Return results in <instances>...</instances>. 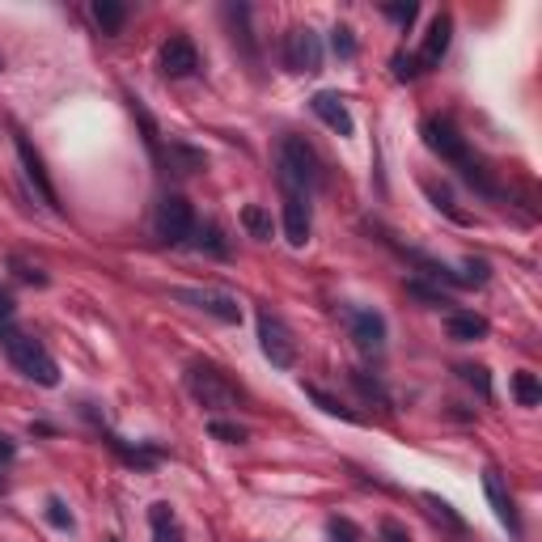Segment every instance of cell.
<instances>
[{
  "label": "cell",
  "mask_w": 542,
  "mask_h": 542,
  "mask_svg": "<svg viewBox=\"0 0 542 542\" xmlns=\"http://www.w3.org/2000/svg\"><path fill=\"white\" fill-rule=\"evenodd\" d=\"M0 347L9 352V360L17 365V373H25L30 382H38V386H60V369H55V360H51V352L43 344H38L35 335H25V331H17L9 318L0 322Z\"/></svg>",
  "instance_id": "1"
},
{
  "label": "cell",
  "mask_w": 542,
  "mask_h": 542,
  "mask_svg": "<svg viewBox=\"0 0 542 542\" xmlns=\"http://www.w3.org/2000/svg\"><path fill=\"white\" fill-rule=\"evenodd\" d=\"M186 390L196 395L199 406H208V411H237V386L225 377L221 369H212V365H191L186 369Z\"/></svg>",
  "instance_id": "2"
},
{
  "label": "cell",
  "mask_w": 542,
  "mask_h": 542,
  "mask_svg": "<svg viewBox=\"0 0 542 542\" xmlns=\"http://www.w3.org/2000/svg\"><path fill=\"white\" fill-rule=\"evenodd\" d=\"M280 170H284V183L296 186V196L309 191V186H322V161L301 136H288L280 145Z\"/></svg>",
  "instance_id": "3"
},
{
  "label": "cell",
  "mask_w": 542,
  "mask_h": 542,
  "mask_svg": "<svg viewBox=\"0 0 542 542\" xmlns=\"http://www.w3.org/2000/svg\"><path fill=\"white\" fill-rule=\"evenodd\" d=\"M259 347H263V356H267L276 369H293V365H296L293 335H288V326H284L271 309H259Z\"/></svg>",
  "instance_id": "4"
},
{
  "label": "cell",
  "mask_w": 542,
  "mask_h": 542,
  "mask_svg": "<svg viewBox=\"0 0 542 542\" xmlns=\"http://www.w3.org/2000/svg\"><path fill=\"white\" fill-rule=\"evenodd\" d=\"M196 234V212L183 196H166L157 208V237L166 246H183L186 237Z\"/></svg>",
  "instance_id": "5"
},
{
  "label": "cell",
  "mask_w": 542,
  "mask_h": 542,
  "mask_svg": "<svg viewBox=\"0 0 542 542\" xmlns=\"http://www.w3.org/2000/svg\"><path fill=\"white\" fill-rule=\"evenodd\" d=\"M424 145L437 153L441 161H454V166H470V148L467 140L457 136V127L449 124V119H424Z\"/></svg>",
  "instance_id": "6"
},
{
  "label": "cell",
  "mask_w": 542,
  "mask_h": 542,
  "mask_svg": "<svg viewBox=\"0 0 542 542\" xmlns=\"http://www.w3.org/2000/svg\"><path fill=\"white\" fill-rule=\"evenodd\" d=\"M284 60L293 73H318L322 68V38L309 25H293L284 38Z\"/></svg>",
  "instance_id": "7"
},
{
  "label": "cell",
  "mask_w": 542,
  "mask_h": 542,
  "mask_svg": "<svg viewBox=\"0 0 542 542\" xmlns=\"http://www.w3.org/2000/svg\"><path fill=\"white\" fill-rule=\"evenodd\" d=\"M174 301L204 309V314L229 322V326H234V322H242V306H237V296L216 293V288H174Z\"/></svg>",
  "instance_id": "8"
},
{
  "label": "cell",
  "mask_w": 542,
  "mask_h": 542,
  "mask_svg": "<svg viewBox=\"0 0 542 542\" xmlns=\"http://www.w3.org/2000/svg\"><path fill=\"white\" fill-rule=\"evenodd\" d=\"M347 326H352L356 347H365V352H382V347H386V318L377 314V309L352 306V309H347Z\"/></svg>",
  "instance_id": "9"
},
{
  "label": "cell",
  "mask_w": 542,
  "mask_h": 542,
  "mask_svg": "<svg viewBox=\"0 0 542 542\" xmlns=\"http://www.w3.org/2000/svg\"><path fill=\"white\" fill-rule=\"evenodd\" d=\"M13 145H17L22 170H25V178H30V186L38 191V199H43V204H47L51 212H60V199H55V186H51L47 170H43V157H38L35 148H30V140H25V136H13Z\"/></svg>",
  "instance_id": "10"
},
{
  "label": "cell",
  "mask_w": 542,
  "mask_h": 542,
  "mask_svg": "<svg viewBox=\"0 0 542 542\" xmlns=\"http://www.w3.org/2000/svg\"><path fill=\"white\" fill-rule=\"evenodd\" d=\"M199 68V51L186 35H170L161 43V73L166 76H191Z\"/></svg>",
  "instance_id": "11"
},
{
  "label": "cell",
  "mask_w": 542,
  "mask_h": 542,
  "mask_svg": "<svg viewBox=\"0 0 542 542\" xmlns=\"http://www.w3.org/2000/svg\"><path fill=\"white\" fill-rule=\"evenodd\" d=\"M449 35H454V22H449V13H437L428 25V35H424V47H419V64L424 68H437L445 60V51H449Z\"/></svg>",
  "instance_id": "12"
},
{
  "label": "cell",
  "mask_w": 542,
  "mask_h": 542,
  "mask_svg": "<svg viewBox=\"0 0 542 542\" xmlns=\"http://www.w3.org/2000/svg\"><path fill=\"white\" fill-rule=\"evenodd\" d=\"M284 237H288V246L309 242V204L296 191H288V199H284Z\"/></svg>",
  "instance_id": "13"
},
{
  "label": "cell",
  "mask_w": 542,
  "mask_h": 542,
  "mask_svg": "<svg viewBox=\"0 0 542 542\" xmlns=\"http://www.w3.org/2000/svg\"><path fill=\"white\" fill-rule=\"evenodd\" d=\"M314 115H318L322 124L331 127V132H339V136H352L356 132V124H352V115H347V106H344V98L339 94H314Z\"/></svg>",
  "instance_id": "14"
},
{
  "label": "cell",
  "mask_w": 542,
  "mask_h": 542,
  "mask_svg": "<svg viewBox=\"0 0 542 542\" xmlns=\"http://www.w3.org/2000/svg\"><path fill=\"white\" fill-rule=\"evenodd\" d=\"M483 492H487V500H492L496 517L508 526V534H521V521H517V508H513V496H508L505 479H500L496 470H487V475H483Z\"/></svg>",
  "instance_id": "15"
},
{
  "label": "cell",
  "mask_w": 542,
  "mask_h": 542,
  "mask_svg": "<svg viewBox=\"0 0 542 542\" xmlns=\"http://www.w3.org/2000/svg\"><path fill=\"white\" fill-rule=\"evenodd\" d=\"M449 339H457V344H479V339H487V318H479V314H449Z\"/></svg>",
  "instance_id": "16"
},
{
  "label": "cell",
  "mask_w": 542,
  "mask_h": 542,
  "mask_svg": "<svg viewBox=\"0 0 542 542\" xmlns=\"http://www.w3.org/2000/svg\"><path fill=\"white\" fill-rule=\"evenodd\" d=\"M148 526H153V538L157 542H183V526H178V517H174V508L166 500H157V505L148 508Z\"/></svg>",
  "instance_id": "17"
},
{
  "label": "cell",
  "mask_w": 542,
  "mask_h": 542,
  "mask_svg": "<svg viewBox=\"0 0 542 542\" xmlns=\"http://www.w3.org/2000/svg\"><path fill=\"white\" fill-rule=\"evenodd\" d=\"M94 22L102 25V35H119L127 22V5H119V0H94Z\"/></svg>",
  "instance_id": "18"
},
{
  "label": "cell",
  "mask_w": 542,
  "mask_h": 542,
  "mask_svg": "<svg viewBox=\"0 0 542 542\" xmlns=\"http://www.w3.org/2000/svg\"><path fill=\"white\" fill-rule=\"evenodd\" d=\"M424 505H428V513H432V517H437V521H441V526H445V530H449V534H457V538H462V534H467V521H462V517H457V513H454V505H449V500H441V496H424Z\"/></svg>",
  "instance_id": "19"
},
{
  "label": "cell",
  "mask_w": 542,
  "mask_h": 542,
  "mask_svg": "<svg viewBox=\"0 0 542 542\" xmlns=\"http://www.w3.org/2000/svg\"><path fill=\"white\" fill-rule=\"evenodd\" d=\"M242 225H246V234L259 237V242H271V229H276V225H271V212L263 208V204H246V208H242Z\"/></svg>",
  "instance_id": "20"
},
{
  "label": "cell",
  "mask_w": 542,
  "mask_h": 542,
  "mask_svg": "<svg viewBox=\"0 0 542 542\" xmlns=\"http://www.w3.org/2000/svg\"><path fill=\"white\" fill-rule=\"evenodd\" d=\"M513 398H517L521 406H538L542 403V386H538V377H534L530 369L513 373Z\"/></svg>",
  "instance_id": "21"
},
{
  "label": "cell",
  "mask_w": 542,
  "mask_h": 542,
  "mask_svg": "<svg viewBox=\"0 0 542 542\" xmlns=\"http://www.w3.org/2000/svg\"><path fill=\"white\" fill-rule=\"evenodd\" d=\"M196 246L199 250H208V255H216V259H225L229 255V242H225V234H221V225H196Z\"/></svg>",
  "instance_id": "22"
},
{
  "label": "cell",
  "mask_w": 542,
  "mask_h": 542,
  "mask_svg": "<svg viewBox=\"0 0 542 542\" xmlns=\"http://www.w3.org/2000/svg\"><path fill=\"white\" fill-rule=\"evenodd\" d=\"M457 377H462L467 386H475L483 398H492V377H487V369H483V365H462V369H457Z\"/></svg>",
  "instance_id": "23"
},
{
  "label": "cell",
  "mask_w": 542,
  "mask_h": 542,
  "mask_svg": "<svg viewBox=\"0 0 542 542\" xmlns=\"http://www.w3.org/2000/svg\"><path fill=\"white\" fill-rule=\"evenodd\" d=\"M306 395L314 398V403H318L322 411H326V416H339V419H352V424H356V416H352V411H347V406L339 403V398H331V395H322L318 386H306Z\"/></svg>",
  "instance_id": "24"
},
{
  "label": "cell",
  "mask_w": 542,
  "mask_h": 542,
  "mask_svg": "<svg viewBox=\"0 0 542 542\" xmlns=\"http://www.w3.org/2000/svg\"><path fill=\"white\" fill-rule=\"evenodd\" d=\"M331 47L339 60H352L356 55V35H352V25H335L331 30Z\"/></svg>",
  "instance_id": "25"
},
{
  "label": "cell",
  "mask_w": 542,
  "mask_h": 542,
  "mask_svg": "<svg viewBox=\"0 0 542 542\" xmlns=\"http://www.w3.org/2000/svg\"><path fill=\"white\" fill-rule=\"evenodd\" d=\"M43 517H47L51 526H55V530H73V526H76L73 513H68V505H64L60 496H51V500H47V508H43Z\"/></svg>",
  "instance_id": "26"
},
{
  "label": "cell",
  "mask_w": 542,
  "mask_h": 542,
  "mask_svg": "<svg viewBox=\"0 0 542 542\" xmlns=\"http://www.w3.org/2000/svg\"><path fill=\"white\" fill-rule=\"evenodd\" d=\"M424 191H428V199H432V204H437V208H441V212H449V216H454V221H467V216H462V212H457L454 196H449V191H445V186H437V183H424Z\"/></svg>",
  "instance_id": "27"
},
{
  "label": "cell",
  "mask_w": 542,
  "mask_h": 542,
  "mask_svg": "<svg viewBox=\"0 0 542 542\" xmlns=\"http://www.w3.org/2000/svg\"><path fill=\"white\" fill-rule=\"evenodd\" d=\"M390 68H395V81H416V76H419V60H416V55H406V51H395Z\"/></svg>",
  "instance_id": "28"
},
{
  "label": "cell",
  "mask_w": 542,
  "mask_h": 542,
  "mask_svg": "<svg viewBox=\"0 0 542 542\" xmlns=\"http://www.w3.org/2000/svg\"><path fill=\"white\" fill-rule=\"evenodd\" d=\"M208 432L216 437V441H229V445H242V441H246V428H237V424H225V419H212Z\"/></svg>",
  "instance_id": "29"
},
{
  "label": "cell",
  "mask_w": 542,
  "mask_h": 542,
  "mask_svg": "<svg viewBox=\"0 0 542 542\" xmlns=\"http://www.w3.org/2000/svg\"><path fill=\"white\" fill-rule=\"evenodd\" d=\"M326 530H331L335 542H360V530L347 517H331V521H326Z\"/></svg>",
  "instance_id": "30"
},
{
  "label": "cell",
  "mask_w": 542,
  "mask_h": 542,
  "mask_svg": "<svg viewBox=\"0 0 542 542\" xmlns=\"http://www.w3.org/2000/svg\"><path fill=\"white\" fill-rule=\"evenodd\" d=\"M382 542H411V534H406L403 521L386 517V521H382Z\"/></svg>",
  "instance_id": "31"
},
{
  "label": "cell",
  "mask_w": 542,
  "mask_h": 542,
  "mask_svg": "<svg viewBox=\"0 0 542 542\" xmlns=\"http://www.w3.org/2000/svg\"><path fill=\"white\" fill-rule=\"evenodd\" d=\"M416 5H386V17H390V22H398V25H411L416 22Z\"/></svg>",
  "instance_id": "32"
},
{
  "label": "cell",
  "mask_w": 542,
  "mask_h": 542,
  "mask_svg": "<svg viewBox=\"0 0 542 542\" xmlns=\"http://www.w3.org/2000/svg\"><path fill=\"white\" fill-rule=\"evenodd\" d=\"M13 454H17V445L9 437H0V462H13Z\"/></svg>",
  "instance_id": "33"
},
{
  "label": "cell",
  "mask_w": 542,
  "mask_h": 542,
  "mask_svg": "<svg viewBox=\"0 0 542 542\" xmlns=\"http://www.w3.org/2000/svg\"><path fill=\"white\" fill-rule=\"evenodd\" d=\"M0 68H5V60H0Z\"/></svg>",
  "instance_id": "34"
}]
</instances>
